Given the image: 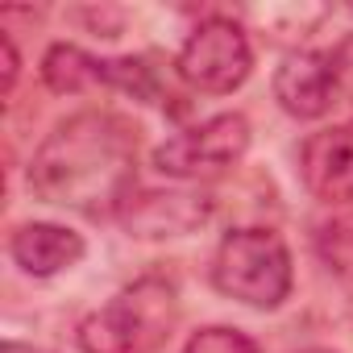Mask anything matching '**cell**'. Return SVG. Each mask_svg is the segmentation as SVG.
Here are the masks:
<instances>
[{"label":"cell","mask_w":353,"mask_h":353,"mask_svg":"<svg viewBox=\"0 0 353 353\" xmlns=\"http://www.w3.org/2000/svg\"><path fill=\"white\" fill-rule=\"evenodd\" d=\"M137 129L117 112H75L34 150L30 192L54 208L83 216L121 212L133 200Z\"/></svg>","instance_id":"cell-1"},{"label":"cell","mask_w":353,"mask_h":353,"mask_svg":"<svg viewBox=\"0 0 353 353\" xmlns=\"http://www.w3.org/2000/svg\"><path fill=\"white\" fill-rule=\"evenodd\" d=\"M179 324V295L166 279H137L104 307L83 316V353H158Z\"/></svg>","instance_id":"cell-2"},{"label":"cell","mask_w":353,"mask_h":353,"mask_svg":"<svg viewBox=\"0 0 353 353\" xmlns=\"http://www.w3.org/2000/svg\"><path fill=\"white\" fill-rule=\"evenodd\" d=\"M291 250L270 229H233L212 258V283L221 295L274 312L291 295Z\"/></svg>","instance_id":"cell-3"},{"label":"cell","mask_w":353,"mask_h":353,"mask_svg":"<svg viewBox=\"0 0 353 353\" xmlns=\"http://www.w3.org/2000/svg\"><path fill=\"white\" fill-rule=\"evenodd\" d=\"M250 150V121L241 112L208 117L154 150V170L179 183H212L229 174Z\"/></svg>","instance_id":"cell-4"},{"label":"cell","mask_w":353,"mask_h":353,"mask_svg":"<svg viewBox=\"0 0 353 353\" xmlns=\"http://www.w3.org/2000/svg\"><path fill=\"white\" fill-rule=\"evenodd\" d=\"M254 67V50L241 26H233L229 17H208L192 30V38L183 42L179 59H174V71L179 79L196 92L208 96H225L233 88H241L250 79Z\"/></svg>","instance_id":"cell-5"},{"label":"cell","mask_w":353,"mask_h":353,"mask_svg":"<svg viewBox=\"0 0 353 353\" xmlns=\"http://www.w3.org/2000/svg\"><path fill=\"white\" fill-rule=\"evenodd\" d=\"M42 75L54 92H83L92 83H108V88H125L137 96H154V75L145 63L137 59H96L79 46H50L42 59Z\"/></svg>","instance_id":"cell-6"},{"label":"cell","mask_w":353,"mask_h":353,"mask_svg":"<svg viewBox=\"0 0 353 353\" xmlns=\"http://www.w3.org/2000/svg\"><path fill=\"white\" fill-rule=\"evenodd\" d=\"M274 100L295 121L324 117L341 100L332 54H320V50H295V54H287L279 63V71H274Z\"/></svg>","instance_id":"cell-7"},{"label":"cell","mask_w":353,"mask_h":353,"mask_svg":"<svg viewBox=\"0 0 353 353\" xmlns=\"http://www.w3.org/2000/svg\"><path fill=\"white\" fill-rule=\"evenodd\" d=\"M299 174L316 200L349 204L353 200V121L312 133L299 150Z\"/></svg>","instance_id":"cell-8"},{"label":"cell","mask_w":353,"mask_h":353,"mask_svg":"<svg viewBox=\"0 0 353 353\" xmlns=\"http://www.w3.org/2000/svg\"><path fill=\"white\" fill-rule=\"evenodd\" d=\"M121 216L137 237H179L212 216V200L204 192H145L133 196Z\"/></svg>","instance_id":"cell-9"},{"label":"cell","mask_w":353,"mask_h":353,"mask_svg":"<svg viewBox=\"0 0 353 353\" xmlns=\"http://www.w3.org/2000/svg\"><path fill=\"white\" fill-rule=\"evenodd\" d=\"M83 237L63 229V225H50V221H34V225H21L13 237H9V254L13 262L34 274V279H50V274H63L71 266H79L83 258Z\"/></svg>","instance_id":"cell-10"},{"label":"cell","mask_w":353,"mask_h":353,"mask_svg":"<svg viewBox=\"0 0 353 353\" xmlns=\"http://www.w3.org/2000/svg\"><path fill=\"white\" fill-rule=\"evenodd\" d=\"M316 254L332 274H353V208H341L316 225Z\"/></svg>","instance_id":"cell-11"},{"label":"cell","mask_w":353,"mask_h":353,"mask_svg":"<svg viewBox=\"0 0 353 353\" xmlns=\"http://www.w3.org/2000/svg\"><path fill=\"white\" fill-rule=\"evenodd\" d=\"M183 353H258V345L241 332V328H229V324H212V328H200Z\"/></svg>","instance_id":"cell-12"},{"label":"cell","mask_w":353,"mask_h":353,"mask_svg":"<svg viewBox=\"0 0 353 353\" xmlns=\"http://www.w3.org/2000/svg\"><path fill=\"white\" fill-rule=\"evenodd\" d=\"M332 67H336L341 100H349V104H353V38H345V42L332 50Z\"/></svg>","instance_id":"cell-13"},{"label":"cell","mask_w":353,"mask_h":353,"mask_svg":"<svg viewBox=\"0 0 353 353\" xmlns=\"http://www.w3.org/2000/svg\"><path fill=\"white\" fill-rule=\"evenodd\" d=\"M0 50H5V96L13 92V83H17V46H13V38L5 34V38H0Z\"/></svg>","instance_id":"cell-14"},{"label":"cell","mask_w":353,"mask_h":353,"mask_svg":"<svg viewBox=\"0 0 353 353\" xmlns=\"http://www.w3.org/2000/svg\"><path fill=\"white\" fill-rule=\"evenodd\" d=\"M5 353H46V349H34V345H21V341H9Z\"/></svg>","instance_id":"cell-15"},{"label":"cell","mask_w":353,"mask_h":353,"mask_svg":"<svg viewBox=\"0 0 353 353\" xmlns=\"http://www.w3.org/2000/svg\"><path fill=\"white\" fill-rule=\"evenodd\" d=\"M303 353H328V349H303Z\"/></svg>","instance_id":"cell-16"}]
</instances>
